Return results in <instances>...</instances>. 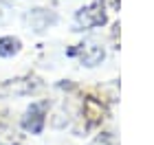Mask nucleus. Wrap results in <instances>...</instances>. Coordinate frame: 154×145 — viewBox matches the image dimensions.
I'll return each instance as SVG.
<instances>
[{
  "label": "nucleus",
  "instance_id": "20e7f679",
  "mask_svg": "<svg viewBox=\"0 0 154 145\" xmlns=\"http://www.w3.org/2000/svg\"><path fill=\"white\" fill-rule=\"evenodd\" d=\"M79 55H82V59H84L86 66H97L103 59V48L97 46V44H82Z\"/></svg>",
  "mask_w": 154,
  "mask_h": 145
},
{
  "label": "nucleus",
  "instance_id": "0eeeda50",
  "mask_svg": "<svg viewBox=\"0 0 154 145\" xmlns=\"http://www.w3.org/2000/svg\"><path fill=\"white\" fill-rule=\"evenodd\" d=\"M84 112L88 114V119L90 121H99L101 119V114H103V108H101V103H97L95 99H86V103H84Z\"/></svg>",
  "mask_w": 154,
  "mask_h": 145
},
{
  "label": "nucleus",
  "instance_id": "f03ea898",
  "mask_svg": "<svg viewBox=\"0 0 154 145\" xmlns=\"http://www.w3.org/2000/svg\"><path fill=\"white\" fill-rule=\"evenodd\" d=\"M40 84L35 79L26 77V79H13V81H5L0 86V95H29L38 88Z\"/></svg>",
  "mask_w": 154,
  "mask_h": 145
},
{
  "label": "nucleus",
  "instance_id": "7ed1b4c3",
  "mask_svg": "<svg viewBox=\"0 0 154 145\" xmlns=\"http://www.w3.org/2000/svg\"><path fill=\"white\" fill-rule=\"evenodd\" d=\"M24 128L29 130V132L33 134H40L42 132V128H44V112H42V106H31L29 110H26V114H24Z\"/></svg>",
  "mask_w": 154,
  "mask_h": 145
},
{
  "label": "nucleus",
  "instance_id": "423d86ee",
  "mask_svg": "<svg viewBox=\"0 0 154 145\" xmlns=\"http://www.w3.org/2000/svg\"><path fill=\"white\" fill-rule=\"evenodd\" d=\"M20 51V40L13 35H5L0 38V57H11Z\"/></svg>",
  "mask_w": 154,
  "mask_h": 145
},
{
  "label": "nucleus",
  "instance_id": "f257e3e1",
  "mask_svg": "<svg viewBox=\"0 0 154 145\" xmlns=\"http://www.w3.org/2000/svg\"><path fill=\"white\" fill-rule=\"evenodd\" d=\"M77 20H79V24H84L88 29V26H97V24H103L106 22V13H103V5L97 0V2H93L90 7H86V9H82L79 13H77Z\"/></svg>",
  "mask_w": 154,
  "mask_h": 145
},
{
  "label": "nucleus",
  "instance_id": "39448f33",
  "mask_svg": "<svg viewBox=\"0 0 154 145\" xmlns=\"http://www.w3.org/2000/svg\"><path fill=\"white\" fill-rule=\"evenodd\" d=\"M55 20H57V18H55L53 13H46L44 9H35V11L29 16V22L35 26V31H44L48 24L55 22Z\"/></svg>",
  "mask_w": 154,
  "mask_h": 145
}]
</instances>
